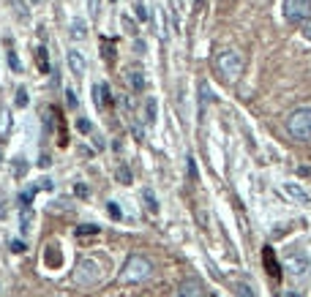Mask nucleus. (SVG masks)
Masks as SVG:
<instances>
[{"label": "nucleus", "instance_id": "nucleus-19", "mask_svg": "<svg viewBox=\"0 0 311 297\" xmlns=\"http://www.w3.org/2000/svg\"><path fill=\"white\" fill-rule=\"evenodd\" d=\"M142 197H145L147 210H150V213H159V199H156V194L150 191V188H145V191H142Z\"/></svg>", "mask_w": 311, "mask_h": 297}, {"label": "nucleus", "instance_id": "nucleus-24", "mask_svg": "<svg viewBox=\"0 0 311 297\" xmlns=\"http://www.w3.org/2000/svg\"><path fill=\"white\" fill-rule=\"evenodd\" d=\"M134 11H137V19H139V22H147V6L142 3V0H137V3H134Z\"/></svg>", "mask_w": 311, "mask_h": 297}, {"label": "nucleus", "instance_id": "nucleus-39", "mask_svg": "<svg viewBox=\"0 0 311 297\" xmlns=\"http://www.w3.org/2000/svg\"><path fill=\"white\" fill-rule=\"evenodd\" d=\"M211 297H219V294H211Z\"/></svg>", "mask_w": 311, "mask_h": 297}, {"label": "nucleus", "instance_id": "nucleus-11", "mask_svg": "<svg viewBox=\"0 0 311 297\" xmlns=\"http://www.w3.org/2000/svg\"><path fill=\"white\" fill-rule=\"evenodd\" d=\"M156 117H159V101H156L153 96H147V98H145V123L153 126Z\"/></svg>", "mask_w": 311, "mask_h": 297}, {"label": "nucleus", "instance_id": "nucleus-26", "mask_svg": "<svg viewBox=\"0 0 311 297\" xmlns=\"http://www.w3.org/2000/svg\"><path fill=\"white\" fill-rule=\"evenodd\" d=\"M107 210H110V218H115V221L123 218V210L118 207V202H110V207H107Z\"/></svg>", "mask_w": 311, "mask_h": 297}, {"label": "nucleus", "instance_id": "nucleus-14", "mask_svg": "<svg viewBox=\"0 0 311 297\" xmlns=\"http://www.w3.org/2000/svg\"><path fill=\"white\" fill-rule=\"evenodd\" d=\"M232 286H235V294H238V297H256L254 283H248V281H235Z\"/></svg>", "mask_w": 311, "mask_h": 297}, {"label": "nucleus", "instance_id": "nucleus-12", "mask_svg": "<svg viewBox=\"0 0 311 297\" xmlns=\"http://www.w3.org/2000/svg\"><path fill=\"white\" fill-rule=\"evenodd\" d=\"M33 218H36V215H33L30 207H19V229H22L25 234L33 229Z\"/></svg>", "mask_w": 311, "mask_h": 297}, {"label": "nucleus", "instance_id": "nucleus-21", "mask_svg": "<svg viewBox=\"0 0 311 297\" xmlns=\"http://www.w3.org/2000/svg\"><path fill=\"white\" fill-rule=\"evenodd\" d=\"M101 232V226L96 224H82V226H77V237H85V234H98Z\"/></svg>", "mask_w": 311, "mask_h": 297}, {"label": "nucleus", "instance_id": "nucleus-7", "mask_svg": "<svg viewBox=\"0 0 311 297\" xmlns=\"http://www.w3.org/2000/svg\"><path fill=\"white\" fill-rule=\"evenodd\" d=\"M311 265H308V256L303 254V251H297V254H289L287 256V270L295 275V278H300L303 273H306Z\"/></svg>", "mask_w": 311, "mask_h": 297}, {"label": "nucleus", "instance_id": "nucleus-29", "mask_svg": "<svg viewBox=\"0 0 311 297\" xmlns=\"http://www.w3.org/2000/svg\"><path fill=\"white\" fill-rule=\"evenodd\" d=\"M14 172H17V177H22V174L28 172V164H25V158H17V164H14Z\"/></svg>", "mask_w": 311, "mask_h": 297}, {"label": "nucleus", "instance_id": "nucleus-38", "mask_svg": "<svg viewBox=\"0 0 311 297\" xmlns=\"http://www.w3.org/2000/svg\"><path fill=\"white\" fill-rule=\"evenodd\" d=\"M6 213V207H3V199H0V215H3Z\"/></svg>", "mask_w": 311, "mask_h": 297}, {"label": "nucleus", "instance_id": "nucleus-36", "mask_svg": "<svg viewBox=\"0 0 311 297\" xmlns=\"http://www.w3.org/2000/svg\"><path fill=\"white\" fill-rule=\"evenodd\" d=\"M52 161H49V156H41V161H38V166H49Z\"/></svg>", "mask_w": 311, "mask_h": 297}, {"label": "nucleus", "instance_id": "nucleus-4", "mask_svg": "<svg viewBox=\"0 0 311 297\" xmlns=\"http://www.w3.org/2000/svg\"><path fill=\"white\" fill-rule=\"evenodd\" d=\"M104 278V265L93 256H85V259L77 262V270H74V281L79 286H96V283Z\"/></svg>", "mask_w": 311, "mask_h": 297}, {"label": "nucleus", "instance_id": "nucleus-13", "mask_svg": "<svg viewBox=\"0 0 311 297\" xmlns=\"http://www.w3.org/2000/svg\"><path fill=\"white\" fill-rule=\"evenodd\" d=\"M211 101H213V90L208 87V82H202L199 85V117L205 114V106L211 104Z\"/></svg>", "mask_w": 311, "mask_h": 297}, {"label": "nucleus", "instance_id": "nucleus-31", "mask_svg": "<svg viewBox=\"0 0 311 297\" xmlns=\"http://www.w3.org/2000/svg\"><path fill=\"white\" fill-rule=\"evenodd\" d=\"M66 104H69L71 109L77 106V96H74V90H66Z\"/></svg>", "mask_w": 311, "mask_h": 297}, {"label": "nucleus", "instance_id": "nucleus-37", "mask_svg": "<svg viewBox=\"0 0 311 297\" xmlns=\"http://www.w3.org/2000/svg\"><path fill=\"white\" fill-rule=\"evenodd\" d=\"M303 33H306V38H311V19L306 22V28H303Z\"/></svg>", "mask_w": 311, "mask_h": 297}, {"label": "nucleus", "instance_id": "nucleus-3", "mask_svg": "<svg viewBox=\"0 0 311 297\" xmlns=\"http://www.w3.org/2000/svg\"><path fill=\"white\" fill-rule=\"evenodd\" d=\"M287 134L297 142H311V106H297L284 120Z\"/></svg>", "mask_w": 311, "mask_h": 297}, {"label": "nucleus", "instance_id": "nucleus-16", "mask_svg": "<svg viewBox=\"0 0 311 297\" xmlns=\"http://www.w3.org/2000/svg\"><path fill=\"white\" fill-rule=\"evenodd\" d=\"M262 259H265V267H268V273L273 275V278H279V265H276V259H273V251H270V248H265V251H262Z\"/></svg>", "mask_w": 311, "mask_h": 297}, {"label": "nucleus", "instance_id": "nucleus-25", "mask_svg": "<svg viewBox=\"0 0 311 297\" xmlns=\"http://www.w3.org/2000/svg\"><path fill=\"white\" fill-rule=\"evenodd\" d=\"M9 66H11V71H17V74L22 71V63H19V57H17V52H14V49L9 52Z\"/></svg>", "mask_w": 311, "mask_h": 297}, {"label": "nucleus", "instance_id": "nucleus-23", "mask_svg": "<svg viewBox=\"0 0 311 297\" xmlns=\"http://www.w3.org/2000/svg\"><path fill=\"white\" fill-rule=\"evenodd\" d=\"M118 180H120V183H123V186H131V169H128L126 164L118 169Z\"/></svg>", "mask_w": 311, "mask_h": 297}, {"label": "nucleus", "instance_id": "nucleus-18", "mask_svg": "<svg viewBox=\"0 0 311 297\" xmlns=\"http://www.w3.org/2000/svg\"><path fill=\"white\" fill-rule=\"evenodd\" d=\"M36 63H38V71H41V74H49V55H46L44 46H38V49H36Z\"/></svg>", "mask_w": 311, "mask_h": 297}, {"label": "nucleus", "instance_id": "nucleus-32", "mask_svg": "<svg viewBox=\"0 0 311 297\" xmlns=\"http://www.w3.org/2000/svg\"><path fill=\"white\" fill-rule=\"evenodd\" d=\"M77 128H79L82 134H90V123H87L85 117H82V120H77Z\"/></svg>", "mask_w": 311, "mask_h": 297}, {"label": "nucleus", "instance_id": "nucleus-41", "mask_svg": "<svg viewBox=\"0 0 311 297\" xmlns=\"http://www.w3.org/2000/svg\"><path fill=\"white\" fill-rule=\"evenodd\" d=\"M308 270H311V267H308Z\"/></svg>", "mask_w": 311, "mask_h": 297}, {"label": "nucleus", "instance_id": "nucleus-20", "mask_svg": "<svg viewBox=\"0 0 311 297\" xmlns=\"http://www.w3.org/2000/svg\"><path fill=\"white\" fill-rule=\"evenodd\" d=\"M46 265H49V267H58V265H60V251H58V243H55V246H49V251H46Z\"/></svg>", "mask_w": 311, "mask_h": 297}, {"label": "nucleus", "instance_id": "nucleus-2", "mask_svg": "<svg viewBox=\"0 0 311 297\" xmlns=\"http://www.w3.org/2000/svg\"><path fill=\"white\" fill-rule=\"evenodd\" d=\"M243 66H246V60L238 49H232V46H224V49H219V55H216V71L221 74V79H227V82H238L240 74H243Z\"/></svg>", "mask_w": 311, "mask_h": 297}, {"label": "nucleus", "instance_id": "nucleus-8", "mask_svg": "<svg viewBox=\"0 0 311 297\" xmlns=\"http://www.w3.org/2000/svg\"><path fill=\"white\" fill-rule=\"evenodd\" d=\"M175 297H208V294H205V289H202V283L197 278H186V281H180Z\"/></svg>", "mask_w": 311, "mask_h": 297}, {"label": "nucleus", "instance_id": "nucleus-22", "mask_svg": "<svg viewBox=\"0 0 311 297\" xmlns=\"http://www.w3.org/2000/svg\"><path fill=\"white\" fill-rule=\"evenodd\" d=\"M33 197H36V188H28V191L19 194V207H30Z\"/></svg>", "mask_w": 311, "mask_h": 297}, {"label": "nucleus", "instance_id": "nucleus-17", "mask_svg": "<svg viewBox=\"0 0 311 297\" xmlns=\"http://www.w3.org/2000/svg\"><path fill=\"white\" fill-rule=\"evenodd\" d=\"M71 36L77 38V41H82V38L87 36V22L85 19H74L71 22Z\"/></svg>", "mask_w": 311, "mask_h": 297}, {"label": "nucleus", "instance_id": "nucleus-9", "mask_svg": "<svg viewBox=\"0 0 311 297\" xmlns=\"http://www.w3.org/2000/svg\"><path fill=\"white\" fill-rule=\"evenodd\" d=\"M126 82H128V87H131L134 93H142L145 85H147V79H145V74H142L139 69H131V71H126Z\"/></svg>", "mask_w": 311, "mask_h": 297}, {"label": "nucleus", "instance_id": "nucleus-30", "mask_svg": "<svg viewBox=\"0 0 311 297\" xmlns=\"http://www.w3.org/2000/svg\"><path fill=\"white\" fill-rule=\"evenodd\" d=\"M25 248H28V246H25L22 240H11V251H14V254H22Z\"/></svg>", "mask_w": 311, "mask_h": 297}, {"label": "nucleus", "instance_id": "nucleus-5", "mask_svg": "<svg viewBox=\"0 0 311 297\" xmlns=\"http://www.w3.org/2000/svg\"><path fill=\"white\" fill-rule=\"evenodd\" d=\"M284 17L292 25L308 22L311 19V0H284Z\"/></svg>", "mask_w": 311, "mask_h": 297}, {"label": "nucleus", "instance_id": "nucleus-33", "mask_svg": "<svg viewBox=\"0 0 311 297\" xmlns=\"http://www.w3.org/2000/svg\"><path fill=\"white\" fill-rule=\"evenodd\" d=\"M188 174H191V180H197V166H194V158H188Z\"/></svg>", "mask_w": 311, "mask_h": 297}, {"label": "nucleus", "instance_id": "nucleus-28", "mask_svg": "<svg viewBox=\"0 0 311 297\" xmlns=\"http://www.w3.org/2000/svg\"><path fill=\"white\" fill-rule=\"evenodd\" d=\"M87 11H90V17H98V11H101V0H87Z\"/></svg>", "mask_w": 311, "mask_h": 297}, {"label": "nucleus", "instance_id": "nucleus-35", "mask_svg": "<svg viewBox=\"0 0 311 297\" xmlns=\"http://www.w3.org/2000/svg\"><path fill=\"white\" fill-rule=\"evenodd\" d=\"M134 137H137V139L142 142V139H145V131H142V128H139V126H134Z\"/></svg>", "mask_w": 311, "mask_h": 297}, {"label": "nucleus", "instance_id": "nucleus-6", "mask_svg": "<svg viewBox=\"0 0 311 297\" xmlns=\"http://www.w3.org/2000/svg\"><path fill=\"white\" fill-rule=\"evenodd\" d=\"M281 191L292 202H297V205H311V194L300 183H281Z\"/></svg>", "mask_w": 311, "mask_h": 297}, {"label": "nucleus", "instance_id": "nucleus-27", "mask_svg": "<svg viewBox=\"0 0 311 297\" xmlns=\"http://www.w3.org/2000/svg\"><path fill=\"white\" fill-rule=\"evenodd\" d=\"M17 106H28V90H25V87L17 90Z\"/></svg>", "mask_w": 311, "mask_h": 297}, {"label": "nucleus", "instance_id": "nucleus-1", "mask_svg": "<svg viewBox=\"0 0 311 297\" xmlns=\"http://www.w3.org/2000/svg\"><path fill=\"white\" fill-rule=\"evenodd\" d=\"M150 275H153V265H150V259H145L142 254H131V256L126 259V265L120 267L118 281L123 283V286H134V283L147 281Z\"/></svg>", "mask_w": 311, "mask_h": 297}, {"label": "nucleus", "instance_id": "nucleus-15", "mask_svg": "<svg viewBox=\"0 0 311 297\" xmlns=\"http://www.w3.org/2000/svg\"><path fill=\"white\" fill-rule=\"evenodd\" d=\"M93 98H96V106H104V104H110V87L107 85H96L93 87Z\"/></svg>", "mask_w": 311, "mask_h": 297}, {"label": "nucleus", "instance_id": "nucleus-34", "mask_svg": "<svg viewBox=\"0 0 311 297\" xmlns=\"http://www.w3.org/2000/svg\"><path fill=\"white\" fill-rule=\"evenodd\" d=\"M74 194H77V197H87V188H85L82 183H79L77 188H74Z\"/></svg>", "mask_w": 311, "mask_h": 297}, {"label": "nucleus", "instance_id": "nucleus-10", "mask_svg": "<svg viewBox=\"0 0 311 297\" xmlns=\"http://www.w3.org/2000/svg\"><path fill=\"white\" fill-rule=\"evenodd\" d=\"M69 69H71L74 77H82L85 69H87V66H85V57L79 55L77 49H71V52H69Z\"/></svg>", "mask_w": 311, "mask_h": 297}, {"label": "nucleus", "instance_id": "nucleus-40", "mask_svg": "<svg viewBox=\"0 0 311 297\" xmlns=\"http://www.w3.org/2000/svg\"><path fill=\"white\" fill-rule=\"evenodd\" d=\"M112 3H115V0H112Z\"/></svg>", "mask_w": 311, "mask_h": 297}]
</instances>
